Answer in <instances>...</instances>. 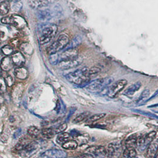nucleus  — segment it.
<instances>
[{
	"label": "nucleus",
	"mask_w": 158,
	"mask_h": 158,
	"mask_svg": "<svg viewBox=\"0 0 158 158\" xmlns=\"http://www.w3.org/2000/svg\"><path fill=\"white\" fill-rule=\"evenodd\" d=\"M114 79L112 77H104L96 79L89 82L86 86V89L89 92L94 94L102 93L108 90L109 86L112 83Z\"/></svg>",
	"instance_id": "f03ea898"
},
{
	"label": "nucleus",
	"mask_w": 158,
	"mask_h": 158,
	"mask_svg": "<svg viewBox=\"0 0 158 158\" xmlns=\"http://www.w3.org/2000/svg\"><path fill=\"white\" fill-rule=\"evenodd\" d=\"M37 17L40 21L45 22L54 17V15L52 11L49 9H40L37 12Z\"/></svg>",
	"instance_id": "9b49d317"
},
{
	"label": "nucleus",
	"mask_w": 158,
	"mask_h": 158,
	"mask_svg": "<svg viewBox=\"0 0 158 158\" xmlns=\"http://www.w3.org/2000/svg\"><path fill=\"white\" fill-rule=\"evenodd\" d=\"M123 151L122 145L119 142H112L110 143L108 146L107 152L109 158H119Z\"/></svg>",
	"instance_id": "6e6552de"
},
{
	"label": "nucleus",
	"mask_w": 158,
	"mask_h": 158,
	"mask_svg": "<svg viewBox=\"0 0 158 158\" xmlns=\"http://www.w3.org/2000/svg\"><path fill=\"white\" fill-rule=\"evenodd\" d=\"M106 116V114L105 113H101V114H95L91 117H90L89 118L87 119V124H92L95 123L96 121H99V119H101L103 118H104Z\"/></svg>",
	"instance_id": "c756f323"
},
{
	"label": "nucleus",
	"mask_w": 158,
	"mask_h": 158,
	"mask_svg": "<svg viewBox=\"0 0 158 158\" xmlns=\"http://www.w3.org/2000/svg\"><path fill=\"white\" fill-rule=\"evenodd\" d=\"M10 10V1L5 0L0 2V13L3 15L8 14Z\"/></svg>",
	"instance_id": "412c9836"
},
{
	"label": "nucleus",
	"mask_w": 158,
	"mask_h": 158,
	"mask_svg": "<svg viewBox=\"0 0 158 158\" xmlns=\"http://www.w3.org/2000/svg\"><path fill=\"white\" fill-rule=\"evenodd\" d=\"M7 90V84L6 83L5 79L2 77H0V92H6Z\"/></svg>",
	"instance_id": "58836bf2"
},
{
	"label": "nucleus",
	"mask_w": 158,
	"mask_h": 158,
	"mask_svg": "<svg viewBox=\"0 0 158 158\" xmlns=\"http://www.w3.org/2000/svg\"><path fill=\"white\" fill-rule=\"evenodd\" d=\"M40 130L35 126H30L27 128V134L32 138H38L40 136Z\"/></svg>",
	"instance_id": "bb28decb"
},
{
	"label": "nucleus",
	"mask_w": 158,
	"mask_h": 158,
	"mask_svg": "<svg viewBox=\"0 0 158 158\" xmlns=\"http://www.w3.org/2000/svg\"><path fill=\"white\" fill-rule=\"evenodd\" d=\"M2 16H3V15L0 13V20H2Z\"/></svg>",
	"instance_id": "864d4df0"
},
{
	"label": "nucleus",
	"mask_w": 158,
	"mask_h": 158,
	"mask_svg": "<svg viewBox=\"0 0 158 158\" xmlns=\"http://www.w3.org/2000/svg\"><path fill=\"white\" fill-rule=\"evenodd\" d=\"M67 153L66 152L59 149H50L44 152L40 158H66Z\"/></svg>",
	"instance_id": "9d476101"
},
{
	"label": "nucleus",
	"mask_w": 158,
	"mask_h": 158,
	"mask_svg": "<svg viewBox=\"0 0 158 158\" xmlns=\"http://www.w3.org/2000/svg\"><path fill=\"white\" fill-rule=\"evenodd\" d=\"M14 64L11 60V58L9 56H6L2 58V60L0 63L1 69L5 71H10L13 69Z\"/></svg>",
	"instance_id": "4468645a"
},
{
	"label": "nucleus",
	"mask_w": 158,
	"mask_h": 158,
	"mask_svg": "<svg viewBox=\"0 0 158 158\" xmlns=\"http://www.w3.org/2000/svg\"><path fill=\"white\" fill-rule=\"evenodd\" d=\"M156 132L155 131H150L148 134L141 136L138 139L137 142V147L140 152L146 150L151 143L156 138Z\"/></svg>",
	"instance_id": "39448f33"
},
{
	"label": "nucleus",
	"mask_w": 158,
	"mask_h": 158,
	"mask_svg": "<svg viewBox=\"0 0 158 158\" xmlns=\"http://www.w3.org/2000/svg\"><path fill=\"white\" fill-rule=\"evenodd\" d=\"M49 60L50 63L52 64V65H56V64L58 65V64L60 61V56L58 54H57V53L50 55Z\"/></svg>",
	"instance_id": "e433bc0d"
},
{
	"label": "nucleus",
	"mask_w": 158,
	"mask_h": 158,
	"mask_svg": "<svg viewBox=\"0 0 158 158\" xmlns=\"http://www.w3.org/2000/svg\"><path fill=\"white\" fill-rule=\"evenodd\" d=\"M156 141L157 142H158V137L156 138Z\"/></svg>",
	"instance_id": "13d9d810"
},
{
	"label": "nucleus",
	"mask_w": 158,
	"mask_h": 158,
	"mask_svg": "<svg viewBox=\"0 0 158 158\" xmlns=\"http://www.w3.org/2000/svg\"><path fill=\"white\" fill-rule=\"evenodd\" d=\"M137 155L135 148H126L123 151V158H135Z\"/></svg>",
	"instance_id": "5701e85b"
},
{
	"label": "nucleus",
	"mask_w": 158,
	"mask_h": 158,
	"mask_svg": "<svg viewBox=\"0 0 158 158\" xmlns=\"http://www.w3.org/2000/svg\"><path fill=\"white\" fill-rule=\"evenodd\" d=\"M127 84V81L126 79L119 80L109 87L106 95L110 98H115L121 91L124 90Z\"/></svg>",
	"instance_id": "423d86ee"
},
{
	"label": "nucleus",
	"mask_w": 158,
	"mask_h": 158,
	"mask_svg": "<svg viewBox=\"0 0 158 158\" xmlns=\"http://www.w3.org/2000/svg\"><path fill=\"white\" fill-rule=\"evenodd\" d=\"M67 128V125L66 123H63L58 127L55 130L56 134H59L61 133H63Z\"/></svg>",
	"instance_id": "ea45409f"
},
{
	"label": "nucleus",
	"mask_w": 158,
	"mask_h": 158,
	"mask_svg": "<svg viewBox=\"0 0 158 158\" xmlns=\"http://www.w3.org/2000/svg\"><path fill=\"white\" fill-rule=\"evenodd\" d=\"M10 45H11V47H17L19 45V40L18 39H13L11 40L10 42Z\"/></svg>",
	"instance_id": "37998d69"
},
{
	"label": "nucleus",
	"mask_w": 158,
	"mask_h": 158,
	"mask_svg": "<svg viewBox=\"0 0 158 158\" xmlns=\"http://www.w3.org/2000/svg\"><path fill=\"white\" fill-rule=\"evenodd\" d=\"M1 52L6 56H10L11 54H13V48L11 45H4L1 48Z\"/></svg>",
	"instance_id": "f704fd0d"
},
{
	"label": "nucleus",
	"mask_w": 158,
	"mask_h": 158,
	"mask_svg": "<svg viewBox=\"0 0 158 158\" xmlns=\"http://www.w3.org/2000/svg\"></svg>",
	"instance_id": "680f3d73"
},
{
	"label": "nucleus",
	"mask_w": 158,
	"mask_h": 158,
	"mask_svg": "<svg viewBox=\"0 0 158 158\" xmlns=\"http://www.w3.org/2000/svg\"><path fill=\"white\" fill-rule=\"evenodd\" d=\"M138 137L136 135H133L129 136L125 141L126 148H135L137 145Z\"/></svg>",
	"instance_id": "aec40b11"
},
{
	"label": "nucleus",
	"mask_w": 158,
	"mask_h": 158,
	"mask_svg": "<svg viewBox=\"0 0 158 158\" xmlns=\"http://www.w3.org/2000/svg\"><path fill=\"white\" fill-rule=\"evenodd\" d=\"M11 58L14 65L17 67L23 66L24 64L25 63V58L21 52L16 51L14 52Z\"/></svg>",
	"instance_id": "ddd939ff"
},
{
	"label": "nucleus",
	"mask_w": 158,
	"mask_h": 158,
	"mask_svg": "<svg viewBox=\"0 0 158 158\" xmlns=\"http://www.w3.org/2000/svg\"><path fill=\"white\" fill-rule=\"evenodd\" d=\"M70 40L67 35L62 34L59 36L57 40L53 42L47 49V52L49 55L56 54L60 51L62 50L65 47H67L69 44Z\"/></svg>",
	"instance_id": "20e7f679"
},
{
	"label": "nucleus",
	"mask_w": 158,
	"mask_h": 158,
	"mask_svg": "<svg viewBox=\"0 0 158 158\" xmlns=\"http://www.w3.org/2000/svg\"><path fill=\"white\" fill-rule=\"evenodd\" d=\"M70 137V135H69L68 133L63 132L58 135L56 141L60 144H63L64 143L69 140Z\"/></svg>",
	"instance_id": "393cba45"
},
{
	"label": "nucleus",
	"mask_w": 158,
	"mask_h": 158,
	"mask_svg": "<svg viewBox=\"0 0 158 158\" xmlns=\"http://www.w3.org/2000/svg\"><path fill=\"white\" fill-rule=\"evenodd\" d=\"M28 4L33 9H40L49 4L47 0H28Z\"/></svg>",
	"instance_id": "dca6fc26"
},
{
	"label": "nucleus",
	"mask_w": 158,
	"mask_h": 158,
	"mask_svg": "<svg viewBox=\"0 0 158 158\" xmlns=\"http://www.w3.org/2000/svg\"><path fill=\"white\" fill-rule=\"evenodd\" d=\"M75 110H76V109H75V108H71V110H70V112H69V115H68V117H67V119H69V118L71 117V115H72V114H73V113L74 112Z\"/></svg>",
	"instance_id": "09e8293b"
},
{
	"label": "nucleus",
	"mask_w": 158,
	"mask_h": 158,
	"mask_svg": "<svg viewBox=\"0 0 158 158\" xmlns=\"http://www.w3.org/2000/svg\"><path fill=\"white\" fill-rule=\"evenodd\" d=\"M23 7L22 3L20 1L10 2V9L14 12H19Z\"/></svg>",
	"instance_id": "2f4dec72"
},
{
	"label": "nucleus",
	"mask_w": 158,
	"mask_h": 158,
	"mask_svg": "<svg viewBox=\"0 0 158 158\" xmlns=\"http://www.w3.org/2000/svg\"><path fill=\"white\" fill-rule=\"evenodd\" d=\"M15 76L17 79L20 80H24L28 77V70L23 66L18 67L15 69L14 71Z\"/></svg>",
	"instance_id": "f3484780"
},
{
	"label": "nucleus",
	"mask_w": 158,
	"mask_h": 158,
	"mask_svg": "<svg viewBox=\"0 0 158 158\" xmlns=\"http://www.w3.org/2000/svg\"><path fill=\"white\" fill-rule=\"evenodd\" d=\"M146 156L148 158L154 157L158 150V142L156 141L152 142L147 148Z\"/></svg>",
	"instance_id": "6ab92c4d"
},
{
	"label": "nucleus",
	"mask_w": 158,
	"mask_h": 158,
	"mask_svg": "<svg viewBox=\"0 0 158 158\" xmlns=\"http://www.w3.org/2000/svg\"><path fill=\"white\" fill-rule=\"evenodd\" d=\"M58 27L56 24H44L40 27V44L45 45L52 40L56 34Z\"/></svg>",
	"instance_id": "7ed1b4c3"
},
{
	"label": "nucleus",
	"mask_w": 158,
	"mask_h": 158,
	"mask_svg": "<svg viewBox=\"0 0 158 158\" xmlns=\"http://www.w3.org/2000/svg\"><path fill=\"white\" fill-rule=\"evenodd\" d=\"M135 158H137V157H135Z\"/></svg>",
	"instance_id": "052dcab7"
},
{
	"label": "nucleus",
	"mask_w": 158,
	"mask_h": 158,
	"mask_svg": "<svg viewBox=\"0 0 158 158\" xmlns=\"http://www.w3.org/2000/svg\"><path fill=\"white\" fill-rule=\"evenodd\" d=\"M21 132H22L21 129H18V130L16 131V132L14 133V135H13L14 139H16L17 138H18L19 136L21 134Z\"/></svg>",
	"instance_id": "de8ad7c7"
},
{
	"label": "nucleus",
	"mask_w": 158,
	"mask_h": 158,
	"mask_svg": "<svg viewBox=\"0 0 158 158\" xmlns=\"http://www.w3.org/2000/svg\"><path fill=\"white\" fill-rule=\"evenodd\" d=\"M142 86V83L140 81H137L135 84L131 85L130 86L126 89L124 92V94L127 96H131L135 94V93L138 91Z\"/></svg>",
	"instance_id": "a211bd4d"
},
{
	"label": "nucleus",
	"mask_w": 158,
	"mask_h": 158,
	"mask_svg": "<svg viewBox=\"0 0 158 158\" xmlns=\"http://www.w3.org/2000/svg\"><path fill=\"white\" fill-rule=\"evenodd\" d=\"M158 106V103H156V104H155V105H151L150 106H149V108H151V107H157Z\"/></svg>",
	"instance_id": "603ef678"
},
{
	"label": "nucleus",
	"mask_w": 158,
	"mask_h": 158,
	"mask_svg": "<svg viewBox=\"0 0 158 158\" xmlns=\"http://www.w3.org/2000/svg\"><path fill=\"white\" fill-rule=\"evenodd\" d=\"M89 115H90V113L89 112H83V113L79 114L77 117H76L74 119L73 122L74 124H79L81 122H83L85 120H87L89 117Z\"/></svg>",
	"instance_id": "a878e982"
},
{
	"label": "nucleus",
	"mask_w": 158,
	"mask_h": 158,
	"mask_svg": "<svg viewBox=\"0 0 158 158\" xmlns=\"http://www.w3.org/2000/svg\"><path fill=\"white\" fill-rule=\"evenodd\" d=\"M14 22H15V18L14 16H6L4 17H2L1 20V22L2 23L7 24H14Z\"/></svg>",
	"instance_id": "4c0bfd02"
},
{
	"label": "nucleus",
	"mask_w": 158,
	"mask_h": 158,
	"mask_svg": "<svg viewBox=\"0 0 158 158\" xmlns=\"http://www.w3.org/2000/svg\"><path fill=\"white\" fill-rule=\"evenodd\" d=\"M62 147L66 150H75L78 147V143L74 140H68L62 144Z\"/></svg>",
	"instance_id": "b1692460"
},
{
	"label": "nucleus",
	"mask_w": 158,
	"mask_h": 158,
	"mask_svg": "<svg viewBox=\"0 0 158 158\" xmlns=\"http://www.w3.org/2000/svg\"><path fill=\"white\" fill-rule=\"evenodd\" d=\"M11 1H20L21 0H11Z\"/></svg>",
	"instance_id": "6e6d98bb"
},
{
	"label": "nucleus",
	"mask_w": 158,
	"mask_h": 158,
	"mask_svg": "<svg viewBox=\"0 0 158 158\" xmlns=\"http://www.w3.org/2000/svg\"><path fill=\"white\" fill-rule=\"evenodd\" d=\"M86 153L92 155L96 158H106L108 156L107 149L102 146H90L86 150Z\"/></svg>",
	"instance_id": "1a4fd4ad"
},
{
	"label": "nucleus",
	"mask_w": 158,
	"mask_h": 158,
	"mask_svg": "<svg viewBox=\"0 0 158 158\" xmlns=\"http://www.w3.org/2000/svg\"><path fill=\"white\" fill-rule=\"evenodd\" d=\"M38 148V143L36 142H30L24 148L23 150L26 151L27 153H31L32 152L36 150Z\"/></svg>",
	"instance_id": "7c9ffc66"
},
{
	"label": "nucleus",
	"mask_w": 158,
	"mask_h": 158,
	"mask_svg": "<svg viewBox=\"0 0 158 158\" xmlns=\"http://www.w3.org/2000/svg\"><path fill=\"white\" fill-rule=\"evenodd\" d=\"M5 34H4V32H2L1 30H0V42L1 41V40H2V38H4Z\"/></svg>",
	"instance_id": "8fccbe9b"
},
{
	"label": "nucleus",
	"mask_w": 158,
	"mask_h": 158,
	"mask_svg": "<svg viewBox=\"0 0 158 158\" xmlns=\"http://www.w3.org/2000/svg\"><path fill=\"white\" fill-rule=\"evenodd\" d=\"M65 77L69 81L74 85L79 86H86L90 80L89 69L87 67L80 69L67 74Z\"/></svg>",
	"instance_id": "f257e3e1"
},
{
	"label": "nucleus",
	"mask_w": 158,
	"mask_h": 158,
	"mask_svg": "<svg viewBox=\"0 0 158 158\" xmlns=\"http://www.w3.org/2000/svg\"><path fill=\"white\" fill-rule=\"evenodd\" d=\"M20 47H21L22 50L25 54H29V55L32 54V52H33V48L29 44H28V43L22 44V45L20 46Z\"/></svg>",
	"instance_id": "72a5a7b5"
},
{
	"label": "nucleus",
	"mask_w": 158,
	"mask_h": 158,
	"mask_svg": "<svg viewBox=\"0 0 158 158\" xmlns=\"http://www.w3.org/2000/svg\"><path fill=\"white\" fill-rule=\"evenodd\" d=\"M1 56L0 55V63H1V60H2V59H1Z\"/></svg>",
	"instance_id": "4d7b16f0"
},
{
	"label": "nucleus",
	"mask_w": 158,
	"mask_h": 158,
	"mask_svg": "<svg viewBox=\"0 0 158 158\" xmlns=\"http://www.w3.org/2000/svg\"><path fill=\"white\" fill-rule=\"evenodd\" d=\"M80 158H94V156L92 155H91V154H90V153H84V154H83L81 156H80Z\"/></svg>",
	"instance_id": "a18cd8bd"
},
{
	"label": "nucleus",
	"mask_w": 158,
	"mask_h": 158,
	"mask_svg": "<svg viewBox=\"0 0 158 158\" xmlns=\"http://www.w3.org/2000/svg\"><path fill=\"white\" fill-rule=\"evenodd\" d=\"M150 95V90L148 89H144L141 94L139 98L137 101V102L139 105H142L146 103V101L148 99V98L149 96Z\"/></svg>",
	"instance_id": "4be33fe9"
},
{
	"label": "nucleus",
	"mask_w": 158,
	"mask_h": 158,
	"mask_svg": "<svg viewBox=\"0 0 158 158\" xmlns=\"http://www.w3.org/2000/svg\"><path fill=\"white\" fill-rule=\"evenodd\" d=\"M81 42V37L77 36L75 37V38L73 40L71 41V42L70 44V42H69V44L67 46V49H68V48H76L79 45V44H80Z\"/></svg>",
	"instance_id": "473e14b6"
},
{
	"label": "nucleus",
	"mask_w": 158,
	"mask_h": 158,
	"mask_svg": "<svg viewBox=\"0 0 158 158\" xmlns=\"http://www.w3.org/2000/svg\"><path fill=\"white\" fill-rule=\"evenodd\" d=\"M1 69H0V76H1Z\"/></svg>",
	"instance_id": "bf43d9fd"
},
{
	"label": "nucleus",
	"mask_w": 158,
	"mask_h": 158,
	"mask_svg": "<svg viewBox=\"0 0 158 158\" xmlns=\"http://www.w3.org/2000/svg\"><path fill=\"white\" fill-rule=\"evenodd\" d=\"M157 96H158V89H157V90H156V92L154 93L153 95H152V96H150L149 99H147V101H146V103L147 102H148V101H149L150 100H152V99H154V98H155L157 97Z\"/></svg>",
	"instance_id": "49530a36"
},
{
	"label": "nucleus",
	"mask_w": 158,
	"mask_h": 158,
	"mask_svg": "<svg viewBox=\"0 0 158 158\" xmlns=\"http://www.w3.org/2000/svg\"><path fill=\"white\" fill-rule=\"evenodd\" d=\"M24 87L22 84H17L13 90V99L16 100V102H20L22 99V94L23 92Z\"/></svg>",
	"instance_id": "2eb2a0df"
},
{
	"label": "nucleus",
	"mask_w": 158,
	"mask_h": 158,
	"mask_svg": "<svg viewBox=\"0 0 158 158\" xmlns=\"http://www.w3.org/2000/svg\"><path fill=\"white\" fill-rule=\"evenodd\" d=\"M59 56L60 61L71 59L78 56V51L76 48H68Z\"/></svg>",
	"instance_id": "f8f14e48"
},
{
	"label": "nucleus",
	"mask_w": 158,
	"mask_h": 158,
	"mask_svg": "<svg viewBox=\"0 0 158 158\" xmlns=\"http://www.w3.org/2000/svg\"><path fill=\"white\" fill-rule=\"evenodd\" d=\"M101 71V69L98 67H94L91 68L90 69H89V75L90 77H93L95 76L96 75H97L98 73H99V72Z\"/></svg>",
	"instance_id": "a19ab883"
},
{
	"label": "nucleus",
	"mask_w": 158,
	"mask_h": 158,
	"mask_svg": "<svg viewBox=\"0 0 158 158\" xmlns=\"http://www.w3.org/2000/svg\"><path fill=\"white\" fill-rule=\"evenodd\" d=\"M4 79H5L6 83L7 84V86H8L9 87H11L13 85L14 79L12 77V76H11L10 75H7Z\"/></svg>",
	"instance_id": "79ce46f5"
},
{
	"label": "nucleus",
	"mask_w": 158,
	"mask_h": 158,
	"mask_svg": "<svg viewBox=\"0 0 158 158\" xmlns=\"http://www.w3.org/2000/svg\"><path fill=\"white\" fill-rule=\"evenodd\" d=\"M41 134L46 139H51L55 135L56 133H55V130H52V128H47L42 130Z\"/></svg>",
	"instance_id": "cd10ccee"
},
{
	"label": "nucleus",
	"mask_w": 158,
	"mask_h": 158,
	"mask_svg": "<svg viewBox=\"0 0 158 158\" xmlns=\"http://www.w3.org/2000/svg\"><path fill=\"white\" fill-rule=\"evenodd\" d=\"M56 111L57 114L60 113L61 111V103L58 100L56 102Z\"/></svg>",
	"instance_id": "c03bdc74"
},
{
	"label": "nucleus",
	"mask_w": 158,
	"mask_h": 158,
	"mask_svg": "<svg viewBox=\"0 0 158 158\" xmlns=\"http://www.w3.org/2000/svg\"><path fill=\"white\" fill-rule=\"evenodd\" d=\"M83 61L81 56H77L73 58L60 61L58 64V67L61 70H69L79 66L83 63Z\"/></svg>",
	"instance_id": "0eeeda50"
},
{
	"label": "nucleus",
	"mask_w": 158,
	"mask_h": 158,
	"mask_svg": "<svg viewBox=\"0 0 158 158\" xmlns=\"http://www.w3.org/2000/svg\"><path fill=\"white\" fill-rule=\"evenodd\" d=\"M1 99H2V97H1V96L0 95V106H1V103L2 102V101H1Z\"/></svg>",
	"instance_id": "5fc2aeb1"
},
{
	"label": "nucleus",
	"mask_w": 158,
	"mask_h": 158,
	"mask_svg": "<svg viewBox=\"0 0 158 158\" xmlns=\"http://www.w3.org/2000/svg\"><path fill=\"white\" fill-rule=\"evenodd\" d=\"M52 11V13H53V15H54V17H60L63 15L62 7L60 5H58V4L56 5L54 7L53 10Z\"/></svg>",
	"instance_id": "c9c22d12"
},
{
	"label": "nucleus",
	"mask_w": 158,
	"mask_h": 158,
	"mask_svg": "<svg viewBox=\"0 0 158 158\" xmlns=\"http://www.w3.org/2000/svg\"><path fill=\"white\" fill-rule=\"evenodd\" d=\"M58 0H47L49 4H51V3H54L56 1H58Z\"/></svg>",
	"instance_id": "3c124183"
},
{
	"label": "nucleus",
	"mask_w": 158,
	"mask_h": 158,
	"mask_svg": "<svg viewBox=\"0 0 158 158\" xmlns=\"http://www.w3.org/2000/svg\"><path fill=\"white\" fill-rule=\"evenodd\" d=\"M13 16L15 18V22H14L13 26H15L17 28H23L26 24L23 18H22L20 16H16V15Z\"/></svg>",
	"instance_id": "c85d7f7f"
}]
</instances>
